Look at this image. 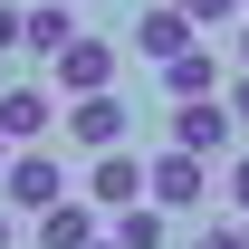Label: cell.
<instances>
[{
	"mask_svg": "<svg viewBox=\"0 0 249 249\" xmlns=\"http://www.w3.org/2000/svg\"><path fill=\"white\" fill-rule=\"evenodd\" d=\"M0 201L38 220V211H58V201H67V173L38 154V144H19V154H10V173H0Z\"/></svg>",
	"mask_w": 249,
	"mask_h": 249,
	"instance_id": "6da1fadb",
	"label": "cell"
},
{
	"mask_svg": "<svg viewBox=\"0 0 249 249\" xmlns=\"http://www.w3.org/2000/svg\"><path fill=\"white\" fill-rule=\"evenodd\" d=\"M144 182H154V211H192V201H211V154L163 144V154L144 163Z\"/></svg>",
	"mask_w": 249,
	"mask_h": 249,
	"instance_id": "7a4b0ae2",
	"label": "cell"
},
{
	"mask_svg": "<svg viewBox=\"0 0 249 249\" xmlns=\"http://www.w3.org/2000/svg\"><path fill=\"white\" fill-rule=\"evenodd\" d=\"M192 29H201V19H192L182 0H154V10H144V19L124 29V48H134V58H154V67H173V58H182V48H201V38H192Z\"/></svg>",
	"mask_w": 249,
	"mask_h": 249,
	"instance_id": "3957f363",
	"label": "cell"
},
{
	"mask_svg": "<svg viewBox=\"0 0 249 249\" xmlns=\"http://www.w3.org/2000/svg\"><path fill=\"white\" fill-rule=\"evenodd\" d=\"M67 144H87V154H115L124 144V96H67Z\"/></svg>",
	"mask_w": 249,
	"mask_h": 249,
	"instance_id": "277c9868",
	"label": "cell"
},
{
	"mask_svg": "<svg viewBox=\"0 0 249 249\" xmlns=\"http://www.w3.org/2000/svg\"><path fill=\"white\" fill-rule=\"evenodd\" d=\"M48 77H58V96H106L115 87V38H67V58Z\"/></svg>",
	"mask_w": 249,
	"mask_h": 249,
	"instance_id": "5b68a950",
	"label": "cell"
},
{
	"mask_svg": "<svg viewBox=\"0 0 249 249\" xmlns=\"http://www.w3.org/2000/svg\"><path fill=\"white\" fill-rule=\"evenodd\" d=\"M230 96H192V106H173V144H182V154H220V144H230Z\"/></svg>",
	"mask_w": 249,
	"mask_h": 249,
	"instance_id": "8992f818",
	"label": "cell"
},
{
	"mask_svg": "<svg viewBox=\"0 0 249 249\" xmlns=\"http://www.w3.org/2000/svg\"><path fill=\"white\" fill-rule=\"evenodd\" d=\"M144 192H154V182H144V163L124 154V144H115V154H96V173H87V201H96V211H134Z\"/></svg>",
	"mask_w": 249,
	"mask_h": 249,
	"instance_id": "52a82bcc",
	"label": "cell"
},
{
	"mask_svg": "<svg viewBox=\"0 0 249 249\" xmlns=\"http://www.w3.org/2000/svg\"><path fill=\"white\" fill-rule=\"evenodd\" d=\"M48 124H58L48 87H0V134L10 144H48Z\"/></svg>",
	"mask_w": 249,
	"mask_h": 249,
	"instance_id": "ba28073f",
	"label": "cell"
},
{
	"mask_svg": "<svg viewBox=\"0 0 249 249\" xmlns=\"http://www.w3.org/2000/svg\"><path fill=\"white\" fill-rule=\"evenodd\" d=\"M96 201H58V211H38V249H96Z\"/></svg>",
	"mask_w": 249,
	"mask_h": 249,
	"instance_id": "9c48e42d",
	"label": "cell"
},
{
	"mask_svg": "<svg viewBox=\"0 0 249 249\" xmlns=\"http://www.w3.org/2000/svg\"><path fill=\"white\" fill-rule=\"evenodd\" d=\"M67 38H77V10H58V0H38V10H29V38H19V48L58 67V58H67Z\"/></svg>",
	"mask_w": 249,
	"mask_h": 249,
	"instance_id": "30bf717a",
	"label": "cell"
},
{
	"mask_svg": "<svg viewBox=\"0 0 249 249\" xmlns=\"http://www.w3.org/2000/svg\"><path fill=\"white\" fill-rule=\"evenodd\" d=\"M211 87H220V58H211V48H182V58L163 67V96H173V106H192V96H211Z\"/></svg>",
	"mask_w": 249,
	"mask_h": 249,
	"instance_id": "8fae6325",
	"label": "cell"
},
{
	"mask_svg": "<svg viewBox=\"0 0 249 249\" xmlns=\"http://www.w3.org/2000/svg\"><path fill=\"white\" fill-rule=\"evenodd\" d=\"M115 240H124V249H163V211H154V201L115 211Z\"/></svg>",
	"mask_w": 249,
	"mask_h": 249,
	"instance_id": "7c38bea8",
	"label": "cell"
},
{
	"mask_svg": "<svg viewBox=\"0 0 249 249\" xmlns=\"http://www.w3.org/2000/svg\"><path fill=\"white\" fill-rule=\"evenodd\" d=\"M19 38H29V10H10V0H0V48H19Z\"/></svg>",
	"mask_w": 249,
	"mask_h": 249,
	"instance_id": "4fadbf2b",
	"label": "cell"
},
{
	"mask_svg": "<svg viewBox=\"0 0 249 249\" xmlns=\"http://www.w3.org/2000/svg\"><path fill=\"white\" fill-rule=\"evenodd\" d=\"M192 19H230V10H249V0H182Z\"/></svg>",
	"mask_w": 249,
	"mask_h": 249,
	"instance_id": "5bb4252c",
	"label": "cell"
},
{
	"mask_svg": "<svg viewBox=\"0 0 249 249\" xmlns=\"http://www.w3.org/2000/svg\"><path fill=\"white\" fill-rule=\"evenodd\" d=\"M230 201H240V211H249V154L230 163Z\"/></svg>",
	"mask_w": 249,
	"mask_h": 249,
	"instance_id": "9a60e30c",
	"label": "cell"
},
{
	"mask_svg": "<svg viewBox=\"0 0 249 249\" xmlns=\"http://www.w3.org/2000/svg\"><path fill=\"white\" fill-rule=\"evenodd\" d=\"M201 249H249V230H201Z\"/></svg>",
	"mask_w": 249,
	"mask_h": 249,
	"instance_id": "2e32d148",
	"label": "cell"
},
{
	"mask_svg": "<svg viewBox=\"0 0 249 249\" xmlns=\"http://www.w3.org/2000/svg\"><path fill=\"white\" fill-rule=\"evenodd\" d=\"M230 115L249 124V67H240V77H230Z\"/></svg>",
	"mask_w": 249,
	"mask_h": 249,
	"instance_id": "e0dca14e",
	"label": "cell"
},
{
	"mask_svg": "<svg viewBox=\"0 0 249 249\" xmlns=\"http://www.w3.org/2000/svg\"><path fill=\"white\" fill-rule=\"evenodd\" d=\"M0 249H19V220H10V211H0Z\"/></svg>",
	"mask_w": 249,
	"mask_h": 249,
	"instance_id": "ac0fdd59",
	"label": "cell"
},
{
	"mask_svg": "<svg viewBox=\"0 0 249 249\" xmlns=\"http://www.w3.org/2000/svg\"><path fill=\"white\" fill-rule=\"evenodd\" d=\"M10 154H19V144H10V134H0V173H10Z\"/></svg>",
	"mask_w": 249,
	"mask_h": 249,
	"instance_id": "d6986e66",
	"label": "cell"
},
{
	"mask_svg": "<svg viewBox=\"0 0 249 249\" xmlns=\"http://www.w3.org/2000/svg\"><path fill=\"white\" fill-rule=\"evenodd\" d=\"M240 67H249V19H240Z\"/></svg>",
	"mask_w": 249,
	"mask_h": 249,
	"instance_id": "ffe728a7",
	"label": "cell"
},
{
	"mask_svg": "<svg viewBox=\"0 0 249 249\" xmlns=\"http://www.w3.org/2000/svg\"><path fill=\"white\" fill-rule=\"evenodd\" d=\"M96 249H124V240H96Z\"/></svg>",
	"mask_w": 249,
	"mask_h": 249,
	"instance_id": "44dd1931",
	"label": "cell"
},
{
	"mask_svg": "<svg viewBox=\"0 0 249 249\" xmlns=\"http://www.w3.org/2000/svg\"><path fill=\"white\" fill-rule=\"evenodd\" d=\"M58 10H77V0H58Z\"/></svg>",
	"mask_w": 249,
	"mask_h": 249,
	"instance_id": "7402d4cb",
	"label": "cell"
},
{
	"mask_svg": "<svg viewBox=\"0 0 249 249\" xmlns=\"http://www.w3.org/2000/svg\"><path fill=\"white\" fill-rule=\"evenodd\" d=\"M240 230H249V220H240Z\"/></svg>",
	"mask_w": 249,
	"mask_h": 249,
	"instance_id": "603a6c76",
	"label": "cell"
}]
</instances>
